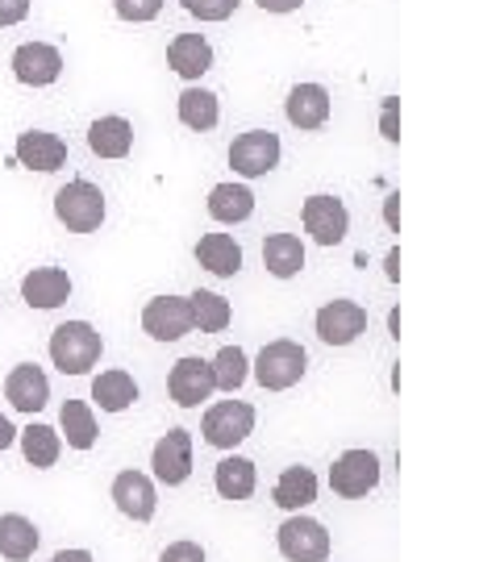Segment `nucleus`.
<instances>
[{"mask_svg":"<svg viewBox=\"0 0 500 562\" xmlns=\"http://www.w3.org/2000/svg\"><path fill=\"white\" fill-rule=\"evenodd\" d=\"M100 350H104V341H100V334L88 322H67L51 334V362L59 367L63 375H84V371H92L100 359Z\"/></svg>","mask_w":500,"mask_h":562,"instance_id":"1","label":"nucleus"},{"mask_svg":"<svg viewBox=\"0 0 500 562\" xmlns=\"http://www.w3.org/2000/svg\"><path fill=\"white\" fill-rule=\"evenodd\" d=\"M304 367H309L304 346L292 338H276L259 350V359H255V380H259V387H267V392H288V387H297V383L304 380Z\"/></svg>","mask_w":500,"mask_h":562,"instance_id":"2","label":"nucleus"},{"mask_svg":"<svg viewBox=\"0 0 500 562\" xmlns=\"http://www.w3.org/2000/svg\"><path fill=\"white\" fill-rule=\"evenodd\" d=\"M55 217L71 234H92L104 222V192L92 180H71L55 192Z\"/></svg>","mask_w":500,"mask_h":562,"instance_id":"3","label":"nucleus"},{"mask_svg":"<svg viewBox=\"0 0 500 562\" xmlns=\"http://www.w3.org/2000/svg\"><path fill=\"white\" fill-rule=\"evenodd\" d=\"M200 434H204V442L218 446V450H234V446L255 434V408L246 401H218L204 413Z\"/></svg>","mask_w":500,"mask_h":562,"instance_id":"4","label":"nucleus"},{"mask_svg":"<svg viewBox=\"0 0 500 562\" xmlns=\"http://www.w3.org/2000/svg\"><path fill=\"white\" fill-rule=\"evenodd\" d=\"M280 155H284L280 134H271V130H246L230 146V167L238 176H246V180H259V176L280 167Z\"/></svg>","mask_w":500,"mask_h":562,"instance_id":"5","label":"nucleus"},{"mask_svg":"<svg viewBox=\"0 0 500 562\" xmlns=\"http://www.w3.org/2000/svg\"><path fill=\"white\" fill-rule=\"evenodd\" d=\"M142 329L155 341H180L188 338L197 322H192V301L188 296H155L142 308Z\"/></svg>","mask_w":500,"mask_h":562,"instance_id":"6","label":"nucleus"},{"mask_svg":"<svg viewBox=\"0 0 500 562\" xmlns=\"http://www.w3.org/2000/svg\"><path fill=\"white\" fill-rule=\"evenodd\" d=\"M380 483V459L371 450H346L334 467H330V487L346 496V501H359L371 487Z\"/></svg>","mask_w":500,"mask_h":562,"instance_id":"7","label":"nucleus"},{"mask_svg":"<svg viewBox=\"0 0 500 562\" xmlns=\"http://www.w3.org/2000/svg\"><path fill=\"white\" fill-rule=\"evenodd\" d=\"M300 222H304V229L313 234V241H321V246H338V241L346 238V229H351V213H346V204H342L338 196L318 192V196L304 201Z\"/></svg>","mask_w":500,"mask_h":562,"instance_id":"8","label":"nucleus"},{"mask_svg":"<svg viewBox=\"0 0 500 562\" xmlns=\"http://www.w3.org/2000/svg\"><path fill=\"white\" fill-rule=\"evenodd\" d=\"M280 554L288 562H325L330 554V533L313 517H288L280 525Z\"/></svg>","mask_w":500,"mask_h":562,"instance_id":"9","label":"nucleus"},{"mask_svg":"<svg viewBox=\"0 0 500 562\" xmlns=\"http://www.w3.org/2000/svg\"><path fill=\"white\" fill-rule=\"evenodd\" d=\"M167 392H171V401L180 404V408H197L200 401H209L213 392H218V383H213V367L200 359V355H188L171 367V375H167Z\"/></svg>","mask_w":500,"mask_h":562,"instance_id":"10","label":"nucleus"},{"mask_svg":"<svg viewBox=\"0 0 500 562\" xmlns=\"http://www.w3.org/2000/svg\"><path fill=\"white\" fill-rule=\"evenodd\" d=\"M367 329V308L359 301H330L318 308V338L325 346H351Z\"/></svg>","mask_w":500,"mask_h":562,"instance_id":"11","label":"nucleus"},{"mask_svg":"<svg viewBox=\"0 0 500 562\" xmlns=\"http://www.w3.org/2000/svg\"><path fill=\"white\" fill-rule=\"evenodd\" d=\"M13 76L25 88H51L63 76V55L51 42H25L13 50Z\"/></svg>","mask_w":500,"mask_h":562,"instance_id":"12","label":"nucleus"},{"mask_svg":"<svg viewBox=\"0 0 500 562\" xmlns=\"http://www.w3.org/2000/svg\"><path fill=\"white\" fill-rule=\"evenodd\" d=\"M151 467H155L159 483H167V487H176V483L188 480V475H192V434H188V429L163 434L159 442H155Z\"/></svg>","mask_w":500,"mask_h":562,"instance_id":"13","label":"nucleus"},{"mask_svg":"<svg viewBox=\"0 0 500 562\" xmlns=\"http://www.w3.org/2000/svg\"><path fill=\"white\" fill-rule=\"evenodd\" d=\"M4 396H9V404L18 413H42L46 401H51V380L42 375V367L21 362V367L9 371V380H4Z\"/></svg>","mask_w":500,"mask_h":562,"instance_id":"14","label":"nucleus"},{"mask_svg":"<svg viewBox=\"0 0 500 562\" xmlns=\"http://www.w3.org/2000/svg\"><path fill=\"white\" fill-rule=\"evenodd\" d=\"M18 162L21 167H30V171H59L63 162H67V142L59 134H51V130H25L18 138Z\"/></svg>","mask_w":500,"mask_h":562,"instance_id":"15","label":"nucleus"},{"mask_svg":"<svg viewBox=\"0 0 500 562\" xmlns=\"http://www.w3.org/2000/svg\"><path fill=\"white\" fill-rule=\"evenodd\" d=\"M113 501H118V508L130 521H151L155 508H159L155 483L146 480L142 471H121L118 480H113Z\"/></svg>","mask_w":500,"mask_h":562,"instance_id":"16","label":"nucleus"},{"mask_svg":"<svg viewBox=\"0 0 500 562\" xmlns=\"http://www.w3.org/2000/svg\"><path fill=\"white\" fill-rule=\"evenodd\" d=\"M71 296V276L63 267H34L21 280V301L30 308H59Z\"/></svg>","mask_w":500,"mask_h":562,"instance_id":"17","label":"nucleus"},{"mask_svg":"<svg viewBox=\"0 0 500 562\" xmlns=\"http://www.w3.org/2000/svg\"><path fill=\"white\" fill-rule=\"evenodd\" d=\"M284 113L297 130H321L330 121V92L321 83H297L284 101Z\"/></svg>","mask_w":500,"mask_h":562,"instance_id":"18","label":"nucleus"},{"mask_svg":"<svg viewBox=\"0 0 500 562\" xmlns=\"http://www.w3.org/2000/svg\"><path fill=\"white\" fill-rule=\"evenodd\" d=\"M167 63L184 80H200L213 67V46L204 42V34H176L167 46Z\"/></svg>","mask_w":500,"mask_h":562,"instance_id":"19","label":"nucleus"},{"mask_svg":"<svg viewBox=\"0 0 500 562\" xmlns=\"http://www.w3.org/2000/svg\"><path fill=\"white\" fill-rule=\"evenodd\" d=\"M88 146L100 159H125L134 150V125L125 117H100L88 125Z\"/></svg>","mask_w":500,"mask_h":562,"instance_id":"20","label":"nucleus"},{"mask_svg":"<svg viewBox=\"0 0 500 562\" xmlns=\"http://www.w3.org/2000/svg\"><path fill=\"white\" fill-rule=\"evenodd\" d=\"M197 262L204 271H213L221 280H230V276H238L242 271V246L230 234H204L197 241Z\"/></svg>","mask_w":500,"mask_h":562,"instance_id":"21","label":"nucleus"},{"mask_svg":"<svg viewBox=\"0 0 500 562\" xmlns=\"http://www.w3.org/2000/svg\"><path fill=\"white\" fill-rule=\"evenodd\" d=\"M255 213V192L246 183H218L209 192V217L221 225H238Z\"/></svg>","mask_w":500,"mask_h":562,"instance_id":"22","label":"nucleus"},{"mask_svg":"<svg viewBox=\"0 0 500 562\" xmlns=\"http://www.w3.org/2000/svg\"><path fill=\"white\" fill-rule=\"evenodd\" d=\"M38 550V529L25 521L21 513H4L0 517V559L9 562H30Z\"/></svg>","mask_w":500,"mask_h":562,"instance_id":"23","label":"nucleus"},{"mask_svg":"<svg viewBox=\"0 0 500 562\" xmlns=\"http://www.w3.org/2000/svg\"><path fill=\"white\" fill-rule=\"evenodd\" d=\"M92 401L104 408V413H125L130 404L138 401V383L130 371H100L92 380Z\"/></svg>","mask_w":500,"mask_h":562,"instance_id":"24","label":"nucleus"},{"mask_svg":"<svg viewBox=\"0 0 500 562\" xmlns=\"http://www.w3.org/2000/svg\"><path fill=\"white\" fill-rule=\"evenodd\" d=\"M263 267L276 280H292L304 267V246H300L297 234H271V238L263 241Z\"/></svg>","mask_w":500,"mask_h":562,"instance_id":"25","label":"nucleus"},{"mask_svg":"<svg viewBox=\"0 0 500 562\" xmlns=\"http://www.w3.org/2000/svg\"><path fill=\"white\" fill-rule=\"evenodd\" d=\"M176 109H180L184 125H188V130H197V134H209V130L221 121V104L209 88H184Z\"/></svg>","mask_w":500,"mask_h":562,"instance_id":"26","label":"nucleus"},{"mask_svg":"<svg viewBox=\"0 0 500 562\" xmlns=\"http://www.w3.org/2000/svg\"><path fill=\"white\" fill-rule=\"evenodd\" d=\"M213 483H218L221 501H251V492H255V462L230 454V459L218 462Z\"/></svg>","mask_w":500,"mask_h":562,"instance_id":"27","label":"nucleus"},{"mask_svg":"<svg viewBox=\"0 0 500 562\" xmlns=\"http://www.w3.org/2000/svg\"><path fill=\"white\" fill-rule=\"evenodd\" d=\"M318 501V475L309 467H288L276 483V504L288 508V513H300L304 504Z\"/></svg>","mask_w":500,"mask_h":562,"instance_id":"28","label":"nucleus"},{"mask_svg":"<svg viewBox=\"0 0 500 562\" xmlns=\"http://www.w3.org/2000/svg\"><path fill=\"white\" fill-rule=\"evenodd\" d=\"M18 442L30 467H55V462H59L63 438H59V429H51V425H30V429H21Z\"/></svg>","mask_w":500,"mask_h":562,"instance_id":"29","label":"nucleus"},{"mask_svg":"<svg viewBox=\"0 0 500 562\" xmlns=\"http://www.w3.org/2000/svg\"><path fill=\"white\" fill-rule=\"evenodd\" d=\"M59 425H63V434H67V446H76V450H92V446H97V417H92L88 401L63 404Z\"/></svg>","mask_w":500,"mask_h":562,"instance_id":"30","label":"nucleus"},{"mask_svg":"<svg viewBox=\"0 0 500 562\" xmlns=\"http://www.w3.org/2000/svg\"><path fill=\"white\" fill-rule=\"evenodd\" d=\"M213 367V383H218V392H238L246 375H251V359H246V350L242 346H221L218 359L209 362Z\"/></svg>","mask_w":500,"mask_h":562,"instance_id":"31","label":"nucleus"},{"mask_svg":"<svg viewBox=\"0 0 500 562\" xmlns=\"http://www.w3.org/2000/svg\"><path fill=\"white\" fill-rule=\"evenodd\" d=\"M188 301H192V322H197L200 334H221L230 325V317H234L230 301L218 296V292H192Z\"/></svg>","mask_w":500,"mask_h":562,"instance_id":"32","label":"nucleus"},{"mask_svg":"<svg viewBox=\"0 0 500 562\" xmlns=\"http://www.w3.org/2000/svg\"><path fill=\"white\" fill-rule=\"evenodd\" d=\"M180 4L184 13H192L197 21H230L242 0H180Z\"/></svg>","mask_w":500,"mask_h":562,"instance_id":"33","label":"nucleus"},{"mask_svg":"<svg viewBox=\"0 0 500 562\" xmlns=\"http://www.w3.org/2000/svg\"><path fill=\"white\" fill-rule=\"evenodd\" d=\"M113 9H118L121 21H134V25H142V21L159 18L163 0H113Z\"/></svg>","mask_w":500,"mask_h":562,"instance_id":"34","label":"nucleus"},{"mask_svg":"<svg viewBox=\"0 0 500 562\" xmlns=\"http://www.w3.org/2000/svg\"><path fill=\"white\" fill-rule=\"evenodd\" d=\"M380 134H384V142H400V101L397 97H384Z\"/></svg>","mask_w":500,"mask_h":562,"instance_id":"35","label":"nucleus"},{"mask_svg":"<svg viewBox=\"0 0 500 562\" xmlns=\"http://www.w3.org/2000/svg\"><path fill=\"white\" fill-rule=\"evenodd\" d=\"M159 562H204V550L197 542H176L163 550Z\"/></svg>","mask_w":500,"mask_h":562,"instance_id":"36","label":"nucleus"},{"mask_svg":"<svg viewBox=\"0 0 500 562\" xmlns=\"http://www.w3.org/2000/svg\"><path fill=\"white\" fill-rule=\"evenodd\" d=\"M30 18V0H0V30Z\"/></svg>","mask_w":500,"mask_h":562,"instance_id":"37","label":"nucleus"},{"mask_svg":"<svg viewBox=\"0 0 500 562\" xmlns=\"http://www.w3.org/2000/svg\"><path fill=\"white\" fill-rule=\"evenodd\" d=\"M263 13H297L304 0H255Z\"/></svg>","mask_w":500,"mask_h":562,"instance_id":"38","label":"nucleus"},{"mask_svg":"<svg viewBox=\"0 0 500 562\" xmlns=\"http://www.w3.org/2000/svg\"><path fill=\"white\" fill-rule=\"evenodd\" d=\"M384 222H388V229H400V196L397 192L384 201Z\"/></svg>","mask_w":500,"mask_h":562,"instance_id":"39","label":"nucleus"},{"mask_svg":"<svg viewBox=\"0 0 500 562\" xmlns=\"http://www.w3.org/2000/svg\"><path fill=\"white\" fill-rule=\"evenodd\" d=\"M13 442H18V429H13L9 417H0V450H9Z\"/></svg>","mask_w":500,"mask_h":562,"instance_id":"40","label":"nucleus"},{"mask_svg":"<svg viewBox=\"0 0 500 562\" xmlns=\"http://www.w3.org/2000/svg\"><path fill=\"white\" fill-rule=\"evenodd\" d=\"M51 562H92V554L88 550H59Z\"/></svg>","mask_w":500,"mask_h":562,"instance_id":"41","label":"nucleus"},{"mask_svg":"<svg viewBox=\"0 0 500 562\" xmlns=\"http://www.w3.org/2000/svg\"><path fill=\"white\" fill-rule=\"evenodd\" d=\"M388 280H400V250H388Z\"/></svg>","mask_w":500,"mask_h":562,"instance_id":"42","label":"nucleus"},{"mask_svg":"<svg viewBox=\"0 0 500 562\" xmlns=\"http://www.w3.org/2000/svg\"><path fill=\"white\" fill-rule=\"evenodd\" d=\"M388 325H392V338H400V313L392 308V317H388Z\"/></svg>","mask_w":500,"mask_h":562,"instance_id":"43","label":"nucleus"}]
</instances>
